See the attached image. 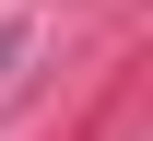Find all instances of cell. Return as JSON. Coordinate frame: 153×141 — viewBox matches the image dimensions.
Listing matches in <instances>:
<instances>
[{
    "instance_id": "obj_1",
    "label": "cell",
    "mask_w": 153,
    "mask_h": 141,
    "mask_svg": "<svg viewBox=\"0 0 153 141\" xmlns=\"http://www.w3.org/2000/svg\"><path fill=\"white\" fill-rule=\"evenodd\" d=\"M12 47H24V24H0V71H12Z\"/></svg>"
}]
</instances>
